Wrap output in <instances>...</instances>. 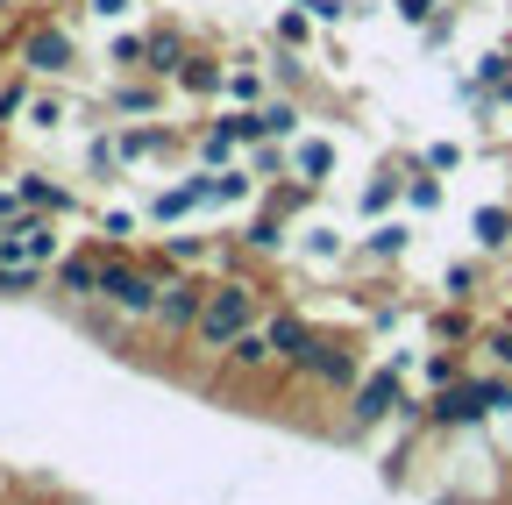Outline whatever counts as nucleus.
<instances>
[{
  "label": "nucleus",
  "instance_id": "7ed1b4c3",
  "mask_svg": "<svg viewBox=\"0 0 512 505\" xmlns=\"http://www.w3.org/2000/svg\"><path fill=\"white\" fill-rule=\"evenodd\" d=\"M384 420H427V399H413L406 385H399V370L384 363V370H370L363 385L349 392V420H342V434L356 441V434H370V427H384Z\"/></svg>",
  "mask_w": 512,
  "mask_h": 505
},
{
  "label": "nucleus",
  "instance_id": "9b49d317",
  "mask_svg": "<svg viewBox=\"0 0 512 505\" xmlns=\"http://www.w3.org/2000/svg\"><path fill=\"white\" fill-rule=\"evenodd\" d=\"M185 214H207V164L185 171L178 185H164V193L150 200V221H157V228H164V221H185Z\"/></svg>",
  "mask_w": 512,
  "mask_h": 505
},
{
  "label": "nucleus",
  "instance_id": "c756f323",
  "mask_svg": "<svg viewBox=\"0 0 512 505\" xmlns=\"http://www.w3.org/2000/svg\"><path fill=\"white\" fill-rule=\"evenodd\" d=\"M29 100H36V93H29V72H22V79H8V86H0V129H8V121H15V114H29Z\"/></svg>",
  "mask_w": 512,
  "mask_h": 505
},
{
  "label": "nucleus",
  "instance_id": "c85d7f7f",
  "mask_svg": "<svg viewBox=\"0 0 512 505\" xmlns=\"http://www.w3.org/2000/svg\"><path fill=\"white\" fill-rule=\"evenodd\" d=\"M406 207H413V214H434V207H441V178H427V164L406 178Z\"/></svg>",
  "mask_w": 512,
  "mask_h": 505
},
{
  "label": "nucleus",
  "instance_id": "6e6552de",
  "mask_svg": "<svg viewBox=\"0 0 512 505\" xmlns=\"http://www.w3.org/2000/svg\"><path fill=\"white\" fill-rule=\"evenodd\" d=\"M299 93H264L256 107H242V129H249V143H292L299 136Z\"/></svg>",
  "mask_w": 512,
  "mask_h": 505
},
{
  "label": "nucleus",
  "instance_id": "423d86ee",
  "mask_svg": "<svg viewBox=\"0 0 512 505\" xmlns=\"http://www.w3.org/2000/svg\"><path fill=\"white\" fill-rule=\"evenodd\" d=\"M100 271H107V242H93V249H64L57 271H50V299H57V306H86V299H100Z\"/></svg>",
  "mask_w": 512,
  "mask_h": 505
},
{
  "label": "nucleus",
  "instance_id": "dca6fc26",
  "mask_svg": "<svg viewBox=\"0 0 512 505\" xmlns=\"http://www.w3.org/2000/svg\"><path fill=\"white\" fill-rule=\"evenodd\" d=\"M406 249H413V221H377L370 235H363V264H399L406 257Z\"/></svg>",
  "mask_w": 512,
  "mask_h": 505
},
{
  "label": "nucleus",
  "instance_id": "1a4fd4ad",
  "mask_svg": "<svg viewBox=\"0 0 512 505\" xmlns=\"http://www.w3.org/2000/svg\"><path fill=\"white\" fill-rule=\"evenodd\" d=\"M264 370H278V349H271V328L256 321L249 335H235L221 349V377H264Z\"/></svg>",
  "mask_w": 512,
  "mask_h": 505
},
{
  "label": "nucleus",
  "instance_id": "5701e85b",
  "mask_svg": "<svg viewBox=\"0 0 512 505\" xmlns=\"http://www.w3.org/2000/svg\"><path fill=\"white\" fill-rule=\"evenodd\" d=\"M86 171H93V178H121V171H128L121 136H93V143H86Z\"/></svg>",
  "mask_w": 512,
  "mask_h": 505
},
{
  "label": "nucleus",
  "instance_id": "a211bd4d",
  "mask_svg": "<svg viewBox=\"0 0 512 505\" xmlns=\"http://www.w3.org/2000/svg\"><path fill=\"white\" fill-rule=\"evenodd\" d=\"M164 107V79L157 86H107V114H121V121H150Z\"/></svg>",
  "mask_w": 512,
  "mask_h": 505
},
{
  "label": "nucleus",
  "instance_id": "2eb2a0df",
  "mask_svg": "<svg viewBox=\"0 0 512 505\" xmlns=\"http://www.w3.org/2000/svg\"><path fill=\"white\" fill-rule=\"evenodd\" d=\"M185 57H192V43H185L178 29H150V50H143V72H150V79H164V86H171Z\"/></svg>",
  "mask_w": 512,
  "mask_h": 505
},
{
  "label": "nucleus",
  "instance_id": "20e7f679",
  "mask_svg": "<svg viewBox=\"0 0 512 505\" xmlns=\"http://www.w3.org/2000/svg\"><path fill=\"white\" fill-rule=\"evenodd\" d=\"M207 278H192V271H171L164 278V299H157V321L150 335L157 342H192V328H200V313H207Z\"/></svg>",
  "mask_w": 512,
  "mask_h": 505
},
{
  "label": "nucleus",
  "instance_id": "bb28decb",
  "mask_svg": "<svg viewBox=\"0 0 512 505\" xmlns=\"http://www.w3.org/2000/svg\"><path fill=\"white\" fill-rule=\"evenodd\" d=\"M249 171H256V178H264V185H271V178H285V171H292V157H285V143H249Z\"/></svg>",
  "mask_w": 512,
  "mask_h": 505
},
{
  "label": "nucleus",
  "instance_id": "c9c22d12",
  "mask_svg": "<svg viewBox=\"0 0 512 505\" xmlns=\"http://www.w3.org/2000/svg\"><path fill=\"white\" fill-rule=\"evenodd\" d=\"M306 15H313V22H328V29H335V22L349 15V0H306Z\"/></svg>",
  "mask_w": 512,
  "mask_h": 505
},
{
  "label": "nucleus",
  "instance_id": "412c9836",
  "mask_svg": "<svg viewBox=\"0 0 512 505\" xmlns=\"http://www.w3.org/2000/svg\"><path fill=\"white\" fill-rule=\"evenodd\" d=\"M328 171H335V143H299V150H292V178H299V185H320Z\"/></svg>",
  "mask_w": 512,
  "mask_h": 505
},
{
  "label": "nucleus",
  "instance_id": "a878e982",
  "mask_svg": "<svg viewBox=\"0 0 512 505\" xmlns=\"http://www.w3.org/2000/svg\"><path fill=\"white\" fill-rule=\"evenodd\" d=\"M448 43H456V8L441 0V8L420 22V50H448Z\"/></svg>",
  "mask_w": 512,
  "mask_h": 505
},
{
  "label": "nucleus",
  "instance_id": "4be33fe9",
  "mask_svg": "<svg viewBox=\"0 0 512 505\" xmlns=\"http://www.w3.org/2000/svg\"><path fill=\"white\" fill-rule=\"evenodd\" d=\"M399 200H406V171H377V178L363 185V214H370V221H377L384 207H399Z\"/></svg>",
  "mask_w": 512,
  "mask_h": 505
},
{
  "label": "nucleus",
  "instance_id": "ddd939ff",
  "mask_svg": "<svg viewBox=\"0 0 512 505\" xmlns=\"http://www.w3.org/2000/svg\"><path fill=\"white\" fill-rule=\"evenodd\" d=\"M242 249H249V257H278V249H285V200L278 193H264V214L242 228Z\"/></svg>",
  "mask_w": 512,
  "mask_h": 505
},
{
  "label": "nucleus",
  "instance_id": "e433bc0d",
  "mask_svg": "<svg viewBox=\"0 0 512 505\" xmlns=\"http://www.w3.org/2000/svg\"><path fill=\"white\" fill-rule=\"evenodd\" d=\"M93 22H121V15H136V0H86Z\"/></svg>",
  "mask_w": 512,
  "mask_h": 505
},
{
  "label": "nucleus",
  "instance_id": "4c0bfd02",
  "mask_svg": "<svg viewBox=\"0 0 512 505\" xmlns=\"http://www.w3.org/2000/svg\"><path fill=\"white\" fill-rule=\"evenodd\" d=\"M434 342H470V321H463V313H448V321L434 328Z\"/></svg>",
  "mask_w": 512,
  "mask_h": 505
},
{
  "label": "nucleus",
  "instance_id": "f257e3e1",
  "mask_svg": "<svg viewBox=\"0 0 512 505\" xmlns=\"http://www.w3.org/2000/svg\"><path fill=\"white\" fill-rule=\"evenodd\" d=\"M256 321H264V292H256V278H214V292H207V313H200V328H192V349H207V356H221L235 335H249Z\"/></svg>",
  "mask_w": 512,
  "mask_h": 505
},
{
  "label": "nucleus",
  "instance_id": "f704fd0d",
  "mask_svg": "<svg viewBox=\"0 0 512 505\" xmlns=\"http://www.w3.org/2000/svg\"><path fill=\"white\" fill-rule=\"evenodd\" d=\"M484 356H491V363H505V370H512V328H491V335H484Z\"/></svg>",
  "mask_w": 512,
  "mask_h": 505
},
{
  "label": "nucleus",
  "instance_id": "0eeeda50",
  "mask_svg": "<svg viewBox=\"0 0 512 505\" xmlns=\"http://www.w3.org/2000/svg\"><path fill=\"white\" fill-rule=\"evenodd\" d=\"M72 65H79L72 29L43 22V29H29V36H22V72H29V79H72Z\"/></svg>",
  "mask_w": 512,
  "mask_h": 505
},
{
  "label": "nucleus",
  "instance_id": "2f4dec72",
  "mask_svg": "<svg viewBox=\"0 0 512 505\" xmlns=\"http://www.w3.org/2000/svg\"><path fill=\"white\" fill-rule=\"evenodd\" d=\"M143 50H150V36H114V43H107V65L128 72V65H143Z\"/></svg>",
  "mask_w": 512,
  "mask_h": 505
},
{
  "label": "nucleus",
  "instance_id": "a19ab883",
  "mask_svg": "<svg viewBox=\"0 0 512 505\" xmlns=\"http://www.w3.org/2000/svg\"><path fill=\"white\" fill-rule=\"evenodd\" d=\"M498 107H512V72H505V86H498Z\"/></svg>",
  "mask_w": 512,
  "mask_h": 505
},
{
  "label": "nucleus",
  "instance_id": "6ab92c4d",
  "mask_svg": "<svg viewBox=\"0 0 512 505\" xmlns=\"http://www.w3.org/2000/svg\"><path fill=\"white\" fill-rule=\"evenodd\" d=\"M264 93H271V72H264V65H249V57H235V65H228V93H221V100H235V107H256Z\"/></svg>",
  "mask_w": 512,
  "mask_h": 505
},
{
  "label": "nucleus",
  "instance_id": "39448f33",
  "mask_svg": "<svg viewBox=\"0 0 512 505\" xmlns=\"http://www.w3.org/2000/svg\"><path fill=\"white\" fill-rule=\"evenodd\" d=\"M285 377H299V385H313V392H356V385H363L356 349H349L342 335H313V349H306Z\"/></svg>",
  "mask_w": 512,
  "mask_h": 505
},
{
  "label": "nucleus",
  "instance_id": "9d476101",
  "mask_svg": "<svg viewBox=\"0 0 512 505\" xmlns=\"http://www.w3.org/2000/svg\"><path fill=\"white\" fill-rule=\"evenodd\" d=\"M264 328H271V349H278V370H292V363H299V356L313 349V335H320V328L306 321V313H299V306H271V313H264Z\"/></svg>",
  "mask_w": 512,
  "mask_h": 505
},
{
  "label": "nucleus",
  "instance_id": "f03ea898",
  "mask_svg": "<svg viewBox=\"0 0 512 505\" xmlns=\"http://www.w3.org/2000/svg\"><path fill=\"white\" fill-rule=\"evenodd\" d=\"M164 278H171V264H136V257H121V249H107L100 299L121 313V321H136V328L150 335V321H157V299H164Z\"/></svg>",
  "mask_w": 512,
  "mask_h": 505
},
{
  "label": "nucleus",
  "instance_id": "393cba45",
  "mask_svg": "<svg viewBox=\"0 0 512 505\" xmlns=\"http://www.w3.org/2000/svg\"><path fill=\"white\" fill-rule=\"evenodd\" d=\"M470 228H477V242H484V249H505V242H512V207H505V214H498V207H477V221H470Z\"/></svg>",
  "mask_w": 512,
  "mask_h": 505
},
{
  "label": "nucleus",
  "instance_id": "79ce46f5",
  "mask_svg": "<svg viewBox=\"0 0 512 505\" xmlns=\"http://www.w3.org/2000/svg\"><path fill=\"white\" fill-rule=\"evenodd\" d=\"M0 8H8V0H0Z\"/></svg>",
  "mask_w": 512,
  "mask_h": 505
},
{
  "label": "nucleus",
  "instance_id": "aec40b11",
  "mask_svg": "<svg viewBox=\"0 0 512 505\" xmlns=\"http://www.w3.org/2000/svg\"><path fill=\"white\" fill-rule=\"evenodd\" d=\"M264 72H271V86H278V93H306V57H299V43H271Z\"/></svg>",
  "mask_w": 512,
  "mask_h": 505
},
{
  "label": "nucleus",
  "instance_id": "b1692460",
  "mask_svg": "<svg viewBox=\"0 0 512 505\" xmlns=\"http://www.w3.org/2000/svg\"><path fill=\"white\" fill-rule=\"evenodd\" d=\"M43 285H50V271H36V264H0V299H29Z\"/></svg>",
  "mask_w": 512,
  "mask_h": 505
},
{
  "label": "nucleus",
  "instance_id": "4468645a",
  "mask_svg": "<svg viewBox=\"0 0 512 505\" xmlns=\"http://www.w3.org/2000/svg\"><path fill=\"white\" fill-rule=\"evenodd\" d=\"M15 185H22V200H29V207H43V214H57V221L79 207V193H72V185H57L50 171H15Z\"/></svg>",
  "mask_w": 512,
  "mask_h": 505
},
{
  "label": "nucleus",
  "instance_id": "72a5a7b5",
  "mask_svg": "<svg viewBox=\"0 0 512 505\" xmlns=\"http://www.w3.org/2000/svg\"><path fill=\"white\" fill-rule=\"evenodd\" d=\"M271 43H306V8H285L278 15V36Z\"/></svg>",
  "mask_w": 512,
  "mask_h": 505
},
{
  "label": "nucleus",
  "instance_id": "f3484780",
  "mask_svg": "<svg viewBox=\"0 0 512 505\" xmlns=\"http://www.w3.org/2000/svg\"><path fill=\"white\" fill-rule=\"evenodd\" d=\"M171 129H157V121H121V157L128 164H150V157H171Z\"/></svg>",
  "mask_w": 512,
  "mask_h": 505
},
{
  "label": "nucleus",
  "instance_id": "ea45409f",
  "mask_svg": "<svg viewBox=\"0 0 512 505\" xmlns=\"http://www.w3.org/2000/svg\"><path fill=\"white\" fill-rule=\"evenodd\" d=\"M434 8H441V0H399V15H406V22H427Z\"/></svg>",
  "mask_w": 512,
  "mask_h": 505
},
{
  "label": "nucleus",
  "instance_id": "37998d69",
  "mask_svg": "<svg viewBox=\"0 0 512 505\" xmlns=\"http://www.w3.org/2000/svg\"><path fill=\"white\" fill-rule=\"evenodd\" d=\"M299 8H306V0H299Z\"/></svg>",
  "mask_w": 512,
  "mask_h": 505
},
{
  "label": "nucleus",
  "instance_id": "cd10ccee",
  "mask_svg": "<svg viewBox=\"0 0 512 505\" xmlns=\"http://www.w3.org/2000/svg\"><path fill=\"white\" fill-rule=\"evenodd\" d=\"M22 121H29V129H36V136H50V129H64V100H57V93H36Z\"/></svg>",
  "mask_w": 512,
  "mask_h": 505
},
{
  "label": "nucleus",
  "instance_id": "f8f14e48",
  "mask_svg": "<svg viewBox=\"0 0 512 505\" xmlns=\"http://www.w3.org/2000/svg\"><path fill=\"white\" fill-rule=\"evenodd\" d=\"M178 93H192V100H214V93H228V65L214 50H192L185 65H178V79H171Z\"/></svg>",
  "mask_w": 512,
  "mask_h": 505
},
{
  "label": "nucleus",
  "instance_id": "473e14b6",
  "mask_svg": "<svg viewBox=\"0 0 512 505\" xmlns=\"http://www.w3.org/2000/svg\"><path fill=\"white\" fill-rule=\"evenodd\" d=\"M477 278H484L477 264H448V271H441V292H448V299H470V292H477Z\"/></svg>",
  "mask_w": 512,
  "mask_h": 505
},
{
  "label": "nucleus",
  "instance_id": "7c9ffc66",
  "mask_svg": "<svg viewBox=\"0 0 512 505\" xmlns=\"http://www.w3.org/2000/svg\"><path fill=\"white\" fill-rule=\"evenodd\" d=\"M128 235H136V214H128V207H107V214H100V242H107V249H121Z\"/></svg>",
  "mask_w": 512,
  "mask_h": 505
},
{
  "label": "nucleus",
  "instance_id": "58836bf2",
  "mask_svg": "<svg viewBox=\"0 0 512 505\" xmlns=\"http://www.w3.org/2000/svg\"><path fill=\"white\" fill-rule=\"evenodd\" d=\"M420 164H427V171H448V164H456V143H434V150H427Z\"/></svg>",
  "mask_w": 512,
  "mask_h": 505
}]
</instances>
